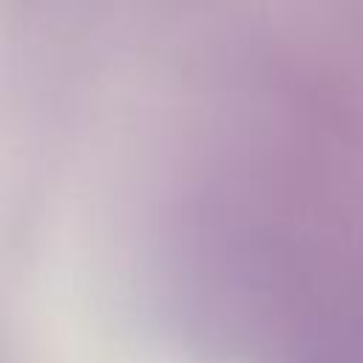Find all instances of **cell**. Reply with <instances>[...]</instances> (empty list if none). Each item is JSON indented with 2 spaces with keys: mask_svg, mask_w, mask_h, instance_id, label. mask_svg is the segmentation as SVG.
I'll return each instance as SVG.
<instances>
[]
</instances>
